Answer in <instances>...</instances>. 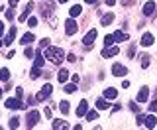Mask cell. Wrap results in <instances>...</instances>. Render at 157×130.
<instances>
[{
    "mask_svg": "<svg viewBox=\"0 0 157 130\" xmlns=\"http://www.w3.org/2000/svg\"><path fill=\"white\" fill-rule=\"evenodd\" d=\"M0 46H2V42H0Z\"/></svg>",
    "mask_w": 157,
    "mask_h": 130,
    "instance_id": "54",
    "label": "cell"
},
{
    "mask_svg": "<svg viewBox=\"0 0 157 130\" xmlns=\"http://www.w3.org/2000/svg\"><path fill=\"white\" fill-rule=\"evenodd\" d=\"M112 22H114V14H106V16H102V20H100V24H102V26H110V24Z\"/></svg>",
    "mask_w": 157,
    "mask_h": 130,
    "instance_id": "21",
    "label": "cell"
},
{
    "mask_svg": "<svg viewBox=\"0 0 157 130\" xmlns=\"http://www.w3.org/2000/svg\"><path fill=\"white\" fill-rule=\"evenodd\" d=\"M16 34H18V28H16V26H12V28L8 30V36L2 39V46H10V43L14 42V38H16Z\"/></svg>",
    "mask_w": 157,
    "mask_h": 130,
    "instance_id": "9",
    "label": "cell"
},
{
    "mask_svg": "<svg viewBox=\"0 0 157 130\" xmlns=\"http://www.w3.org/2000/svg\"><path fill=\"white\" fill-rule=\"evenodd\" d=\"M4 104H6V108H10V111H18V108H26V107L22 104V101H20L18 97H16V99H6V103H4Z\"/></svg>",
    "mask_w": 157,
    "mask_h": 130,
    "instance_id": "5",
    "label": "cell"
},
{
    "mask_svg": "<svg viewBox=\"0 0 157 130\" xmlns=\"http://www.w3.org/2000/svg\"><path fill=\"white\" fill-rule=\"evenodd\" d=\"M6 18H8V20H14V10H12V8L6 10Z\"/></svg>",
    "mask_w": 157,
    "mask_h": 130,
    "instance_id": "41",
    "label": "cell"
},
{
    "mask_svg": "<svg viewBox=\"0 0 157 130\" xmlns=\"http://www.w3.org/2000/svg\"><path fill=\"white\" fill-rule=\"evenodd\" d=\"M122 87L128 89V87H130V81H128V79H124V81H122Z\"/></svg>",
    "mask_w": 157,
    "mask_h": 130,
    "instance_id": "46",
    "label": "cell"
},
{
    "mask_svg": "<svg viewBox=\"0 0 157 130\" xmlns=\"http://www.w3.org/2000/svg\"><path fill=\"white\" fill-rule=\"evenodd\" d=\"M118 97V91L114 87H108L106 91H104V99H108V101H114V99Z\"/></svg>",
    "mask_w": 157,
    "mask_h": 130,
    "instance_id": "17",
    "label": "cell"
},
{
    "mask_svg": "<svg viewBox=\"0 0 157 130\" xmlns=\"http://www.w3.org/2000/svg\"><path fill=\"white\" fill-rule=\"evenodd\" d=\"M114 55H118V47L116 46H106L104 49H102V57H114Z\"/></svg>",
    "mask_w": 157,
    "mask_h": 130,
    "instance_id": "11",
    "label": "cell"
},
{
    "mask_svg": "<svg viewBox=\"0 0 157 130\" xmlns=\"http://www.w3.org/2000/svg\"><path fill=\"white\" fill-rule=\"evenodd\" d=\"M22 95H24V89H22V87H18V89H16V97H18V99H22Z\"/></svg>",
    "mask_w": 157,
    "mask_h": 130,
    "instance_id": "44",
    "label": "cell"
},
{
    "mask_svg": "<svg viewBox=\"0 0 157 130\" xmlns=\"http://www.w3.org/2000/svg\"><path fill=\"white\" fill-rule=\"evenodd\" d=\"M43 55H45V59H49L53 65H59V63H63V57H65V53H63L61 47L47 46V47H43Z\"/></svg>",
    "mask_w": 157,
    "mask_h": 130,
    "instance_id": "1",
    "label": "cell"
},
{
    "mask_svg": "<svg viewBox=\"0 0 157 130\" xmlns=\"http://www.w3.org/2000/svg\"><path fill=\"white\" fill-rule=\"evenodd\" d=\"M51 93H53V87H51L49 83H45V85L41 87V91L37 93V97H36V99H37L39 103H43L45 99H49V97H51Z\"/></svg>",
    "mask_w": 157,
    "mask_h": 130,
    "instance_id": "3",
    "label": "cell"
},
{
    "mask_svg": "<svg viewBox=\"0 0 157 130\" xmlns=\"http://www.w3.org/2000/svg\"><path fill=\"white\" fill-rule=\"evenodd\" d=\"M96 118H98V112H96V111H88V112H86V120L94 122Z\"/></svg>",
    "mask_w": 157,
    "mask_h": 130,
    "instance_id": "27",
    "label": "cell"
},
{
    "mask_svg": "<svg viewBox=\"0 0 157 130\" xmlns=\"http://www.w3.org/2000/svg\"><path fill=\"white\" fill-rule=\"evenodd\" d=\"M147 99H149V89H147V87H141L140 93H137V97H136V101L137 103H145Z\"/></svg>",
    "mask_w": 157,
    "mask_h": 130,
    "instance_id": "12",
    "label": "cell"
},
{
    "mask_svg": "<svg viewBox=\"0 0 157 130\" xmlns=\"http://www.w3.org/2000/svg\"><path fill=\"white\" fill-rule=\"evenodd\" d=\"M41 16L45 18V20H49V24H51L53 28L57 26V20L53 18V0H47V2L43 4V12H41Z\"/></svg>",
    "mask_w": 157,
    "mask_h": 130,
    "instance_id": "2",
    "label": "cell"
},
{
    "mask_svg": "<svg viewBox=\"0 0 157 130\" xmlns=\"http://www.w3.org/2000/svg\"><path fill=\"white\" fill-rule=\"evenodd\" d=\"M2 95H4V91H2V89H0V99H2Z\"/></svg>",
    "mask_w": 157,
    "mask_h": 130,
    "instance_id": "53",
    "label": "cell"
},
{
    "mask_svg": "<svg viewBox=\"0 0 157 130\" xmlns=\"http://www.w3.org/2000/svg\"><path fill=\"white\" fill-rule=\"evenodd\" d=\"M157 126V118L153 116V114H151V116H145V128H155Z\"/></svg>",
    "mask_w": 157,
    "mask_h": 130,
    "instance_id": "20",
    "label": "cell"
},
{
    "mask_svg": "<svg viewBox=\"0 0 157 130\" xmlns=\"http://www.w3.org/2000/svg\"><path fill=\"white\" fill-rule=\"evenodd\" d=\"M49 43H51V42H49V38H43L41 42H39V46H41V47H47Z\"/></svg>",
    "mask_w": 157,
    "mask_h": 130,
    "instance_id": "37",
    "label": "cell"
},
{
    "mask_svg": "<svg viewBox=\"0 0 157 130\" xmlns=\"http://www.w3.org/2000/svg\"><path fill=\"white\" fill-rule=\"evenodd\" d=\"M155 2H153V0H147V2L144 4V16H147V18H149V16H153V14H155Z\"/></svg>",
    "mask_w": 157,
    "mask_h": 130,
    "instance_id": "8",
    "label": "cell"
},
{
    "mask_svg": "<svg viewBox=\"0 0 157 130\" xmlns=\"http://www.w3.org/2000/svg\"><path fill=\"white\" fill-rule=\"evenodd\" d=\"M141 46H144V47H149V46H153V34H149V32H147V34H144V36H141Z\"/></svg>",
    "mask_w": 157,
    "mask_h": 130,
    "instance_id": "14",
    "label": "cell"
},
{
    "mask_svg": "<svg viewBox=\"0 0 157 130\" xmlns=\"http://www.w3.org/2000/svg\"><path fill=\"white\" fill-rule=\"evenodd\" d=\"M112 75L114 77H122V75H128V69L122 63H114L112 65Z\"/></svg>",
    "mask_w": 157,
    "mask_h": 130,
    "instance_id": "10",
    "label": "cell"
},
{
    "mask_svg": "<svg viewBox=\"0 0 157 130\" xmlns=\"http://www.w3.org/2000/svg\"><path fill=\"white\" fill-rule=\"evenodd\" d=\"M45 65V55H41L39 51H36V61H33V67H39L41 69Z\"/></svg>",
    "mask_w": 157,
    "mask_h": 130,
    "instance_id": "18",
    "label": "cell"
},
{
    "mask_svg": "<svg viewBox=\"0 0 157 130\" xmlns=\"http://www.w3.org/2000/svg\"><path fill=\"white\" fill-rule=\"evenodd\" d=\"M120 2H122V6H132L136 0H120Z\"/></svg>",
    "mask_w": 157,
    "mask_h": 130,
    "instance_id": "40",
    "label": "cell"
},
{
    "mask_svg": "<svg viewBox=\"0 0 157 130\" xmlns=\"http://www.w3.org/2000/svg\"><path fill=\"white\" fill-rule=\"evenodd\" d=\"M96 36H98V32H96V30H90V32H88L86 36L82 38V43H85V47H86V49H90V47H92V43H94Z\"/></svg>",
    "mask_w": 157,
    "mask_h": 130,
    "instance_id": "4",
    "label": "cell"
},
{
    "mask_svg": "<svg viewBox=\"0 0 157 130\" xmlns=\"http://www.w3.org/2000/svg\"><path fill=\"white\" fill-rule=\"evenodd\" d=\"M43 112H45L47 118H51V108H49V107H45V111H43Z\"/></svg>",
    "mask_w": 157,
    "mask_h": 130,
    "instance_id": "45",
    "label": "cell"
},
{
    "mask_svg": "<svg viewBox=\"0 0 157 130\" xmlns=\"http://www.w3.org/2000/svg\"><path fill=\"white\" fill-rule=\"evenodd\" d=\"M106 4H108V6H114V4H116V0H106Z\"/></svg>",
    "mask_w": 157,
    "mask_h": 130,
    "instance_id": "49",
    "label": "cell"
},
{
    "mask_svg": "<svg viewBox=\"0 0 157 130\" xmlns=\"http://www.w3.org/2000/svg\"><path fill=\"white\" fill-rule=\"evenodd\" d=\"M81 12H82V6H78V4H75L71 10H69V14H71V18H77V16H81Z\"/></svg>",
    "mask_w": 157,
    "mask_h": 130,
    "instance_id": "22",
    "label": "cell"
},
{
    "mask_svg": "<svg viewBox=\"0 0 157 130\" xmlns=\"http://www.w3.org/2000/svg\"><path fill=\"white\" fill-rule=\"evenodd\" d=\"M59 2H61V4H65V2H69V0H59Z\"/></svg>",
    "mask_w": 157,
    "mask_h": 130,
    "instance_id": "52",
    "label": "cell"
},
{
    "mask_svg": "<svg viewBox=\"0 0 157 130\" xmlns=\"http://www.w3.org/2000/svg\"><path fill=\"white\" fill-rule=\"evenodd\" d=\"M149 111H151V112H155V111H157V101H151V104H149Z\"/></svg>",
    "mask_w": 157,
    "mask_h": 130,
    "instance_id": "42",
    "label": "cell"
},
{
    "mask_svg": "<svg viewBox=\"0 0 157 130\" xmlns=\"http://www.w3.org/2000/svg\"><path fill=\"white\" fill-rule=\"evenodd\" d=\"M114 39L116 42H128V39H130V36H128V32H124V30H118V32L114 34Z\"/></svg>",
    "mask_w": 157,
    "mask_h": 130,
    "instance_id": "16",
    "label": "cell"
},
{
    "mask_svg": "<svg viewBox=\"0 0 157 130\" xmlns=\"http://www.w3.org/2000/svg\"><path fill=\"white\" fill-rule=\"evenodd\" d=\"M53 128L55 130H61V128H69V124H67V120H53Z\"/></svg>",
    "mask_w": 157,
    "mask_h": 130,
    "instance_id": "23",
    "label": "cell"
},
{
    "mask_svg": "<svg viewBox=\"0 0 157 130\" xmlns=\"http://www.w3.org/2000/svg\"><path fill=\"white\" fill-rule=\"evenodd\" d=\"M26 120H28V126H29V128L36 126V124L39 122V112H37V111H29L28 116H26Z\"/></svg>",
    "mask_w": 157,
    "mask_h": 130,
    "instance_id": "7",
    "label": "cell"
},
{
    "mask_svg": "<svg viewBox=\"0 0 157 130\" xmlns=\"http://www.w3.org/2000/svg\"><path fill=\"white\" fill-rule=\"evenodd\" d=\"M86 4H96V0H85Z\"/></svg>",
    "mask_w": 157,
    "mask_h": 130,
    "instance_id": "51",
    "label": "cell"
},
{
    "mask_svg": "<svg viewBox=\"0 0 157 130\" xmlns=\"http://www.w3.org/2000/svg\"><path fill=\"white\" fill-rule=\"evenodd\" d=\"M77 30H78L77 22L73 18H69L67 22H65V34H67V36H73V34H77Z\"/></svg>",
    "mask_w": 157,
    "mask_h": 130,
    "instance_id": "6",
    "label": "cell"
},
{
    "mask_svg": "<svg viewBox=\"0 0 157 130\" xmlns=\"http://www.w3.org/2000/svg\"><path fill=\"white\" fill-rule=\"evenodd\" d=\"M108 107H110V104L106 103V99H98V101H96V108H98V111H106Z\"/></svg>",
    "mask_w": 157,
    "mask_h": 130,
    "instance_id": "24",
    "label": "cell"
},
{
    "mask_svg": "<svg viewBox=\"0 0 157 130\" xmlns=\"http://www.w3.org/2000/svg\"><path fill=\"white\" fill-rule=\"evenodd\" d=\"M77 91V85L75 83H69V85H65V93H69V95H73Z\"/></svg>",
    "mask_w": 157,
    "mask_h": 130,
    "instance_id": "28",
    "label": "cell"
},
{
    "mask_svg": "<svg viewBox=\"0 0 157 130\" xmlns=\"http://www.w3.org/2000/svg\"><path fill=\"white\" fill-rule=\"evenodd\" d=\"M8 126H10V128H18V126H20V118H18V116H12V118H10V124H8Z\"/></svg>",
    "mask_w": 157,
    "mask_h": 130,
    "instance_id": "29",
    "label": "cell"
},
{
    "mask_svg": "<svg viewBox=\"0 0 157 130\" xmlns=\"http://www.w3.org/2000/svg\"><path fill=\"white\" fill-rule=\"evenodd\" d=\"M28 26H29V28L37 26V18H33V16H32V18H28Z\"/></svg>",
    "mask_w": 157,
    "mask_h": 130,
    "instance_id": "36",
    "label": "cell"
},
{
    "mask_svg": "<svg viewBox=\"0 0 157 130\" xmlns=\"http://www.w3.org/2000/svg\"><path fill=\"white\" fill-rule=\"evenodd\" d=\"M136 55V43H132L130 49H128V57H134Z\"/></svg>",
    "mask_w": 157,
    "mask_h": 130,
    "instance_id": "35",
    "label": "cell"
},
{
    "mask_svg": "<svg viewBox=\"0 0 157 130\" xmlns=\"http://www.w3.org/2000/svg\"><path fill=\"white\" fill-rule=\"evenodd\" d=\"M67 61L75 63V61H77V55H75V53H69V55H67Z\"/></svg>",
    "mask_w": 157,
    "mask_h": 130,
    "instance_id": "39",
    "label": "cell"
},
{
    "mask_svg": "<svg viewBox=\"0 0 157 130\" xmlns=\"http://www.w3.org/2000/svg\"><path fill=\"white\" fill-rule=\"evenodd\" d=\"M39 75H41V69H39V67H33V69H32V75H29V77H32V79H37Z\"/></svg>",
    "mask_w": 157,
    "mask_h": 130,
    "instance_id": "32",
    "label": "cell"
},
{
    "mask_svg": "<svg viewBox=\"0 0 157 130\" xmlns=\"http://www.w3.org/2000/svg\"><path fill=\"white\" fill-rule=\"evenodd\" d=\"M130 108H132L134 112H140V107H137V103H136V101H134V103H130Z\"/></svg>",
    "mask_w": 157,
    "mask_h": 130,
    "instance_id": "38",
    "label": "cell"
},
{
    "mask_svg": "<svg viewBox=\"0 0 157 130\" xmlns=\"http://www.w3.org/2000/svg\"><path fill=\"white\" fill-rule=\"evenodd\" d=\"M122 108V104H114V108H112V112H118Z\"/></svg>",
    "mask_w": 157,
    "mask_h": 130,
    "instance_id": "48",
    "label": "cell"
},
{
    "mask_svg": "<svg viewBox=\"0 0 157 130\" xmlns=\"http://www.w3.org/2000/svg\"><path fill=\"white\" fill-rule=\"evenodd\" d=\"M136 124H137V126L145 124V114H137V116H136Z\"/></svg>",
    "mask_w": 157,
    "mask_h": 130,
    "instance_id": "31",
    "label": "cell"
},
{
    "mask_svg": "<svg viewBox=\"0 0 157 130\" xmlns=\"http://www.w3.org/2000/svg\"><path fill=\"white\" fill-rule=\"evenodd\" d=\"M0 81H4V83L10 81V71H8L6 67H4V69H0Z\"/></svg>",
    "mask_w": 157,
    "mask_h": 130,
    "instance_id": "25",
    "label": "cell"
},
{
    "mask_svg": "<svg viewBox=\"0 0 157 130\" xmlns=\"http://www.w3.org/2000/svg\"><path fill=\"white\" fill-rule=\"evenodd\" d=\"M24 55H26V57H32V55H36V51H33L32 47H26V49H24Z\"/></svg>",
    "mask_w": 157,
    "mask_h": 130,
    "instance_id": "34",
    "label": "cell"
},
{
    "mask_svg": "<svg viewBox=\"0 0 157 130\" xmlns=\"http://www.w3.org/2000/svg\"><path fill=\"white\" fill-rule=\"evenodd\" d=\"M86 112H88V103L86 101H81V103H78V107H77V116L78 118L86 116Z\"/></svg>",
    "mask_w": 157,
    "mask_h": 130,
    "instance_id": "13",
    "label": "cell"
},
{
    "mask_svg": "<svg viewBox=\"0 0 157 130\" xmlns=\"http://www.w3.org/2000/svg\"><path fill=\"white\" fill-rule=\"evenodd\" d=\"M28 10H26V12H22V14H20V22H24V20H28Z\"/></svg>",
    "mask_w": 157,
    "mask_h": 130,
    "instance_id": "43",
    "label": "cell"
},
{
    "mask_svg": "<svg viewBox=\"0 0 157 130\" xmlns=\"http://www.w3.org/2000/svg\"><path fill=\"white\" fill-rule=\"evenodd\" d=\"M18 2H20V0H10V6H16Z\"/></svg>",
    "mask_w": 157,
    "mask_h": 130,
    "instance_id": "50",
    "label": "cell"
},
{
    "mask_svg": "<svg viewBox=\"0 0 157 130\" xmlns=\"http://www.w3.org/2000/svg\"><path fill=\"white\" fill-rule=\"evenodd\" d=\"M4 36V24H2V20H0V38Z\"/></svg>",
    "mask_w": 157,
    "mask_h": 130,
    "instance_id": "47",
    "label": "cell"
},
{
    "mask_svg": "<svg viewBox=\"0 0 157 130\" xmlns=\"http://www.w3.org/2000/svg\"><path fill=\"white\" fill-rule=\"evenodd\" d=\"M59 111H61L63 114H67L69 112V103L67 101H61V104H59Z\"/></svg>",
    "mask_w": 157,
    "mask_h": 130,
    "instance_id": "30",
    "label": "cell"
},
{
    "mask_svg": "<svg viewBox=\"0 0 157 130\" xmlns=\"http://www.w3.org/2000/svg\"><path fill=\"white\" fill-rule=\"evenodd\" d=\"M57 81H59V83H61V85L69 81V71H67V69H61V71H59V73H57Z\"/></svg>",
    "mask_w": 157,
    "mask_h": 130,
    "instance_id": "19",
    "label": "cell"
},
{
    "mask_svg": "<svg viewBox=\"0 0 157 130\" xmlns=\"http://www.w3.org/2000/svg\"><path fill=\"white\" fill-rule=\"evenodd\" d=\"M149 55H141L140 57V63H141V67H144V69H147V67H149Z\"/></svg>",
    "mask_w": 157,
    "mask_h": 130,
    "instance_id": "26",
    "label": "cell"
},
{
    "mask_svg": "<svg viewBox=\"0 0 157 130\" xmlns=\"http://www.w3.org/2000/svg\"><path fill=\"white\" fill-rule=\"evenodd\" d=\"M114 42H116V39H114V34H112V36H106V38H104V43H106V46H112Z\"/></svg>",
    "mask_w": 157,
    "mask_h": 130,
    "instance_id": "33",
    "label": "cell"
},
{
    "mask_svg": "<svg viewBox=\"0 0 157 130\" xmlns=\"http://www.w3.org/2000/svg\"><path fill=\"white\" fill-rule=\"evenodd\" d=\"M33 42H36V36H33L32 32L24 34V36H22V39H20V43H22V46H29V43H33Z\"/></svg>",
    "mask_w": 157,
    "mask_h": 130,
    "instance_id": "15",
    "label": "cell"
}]
</instances>
